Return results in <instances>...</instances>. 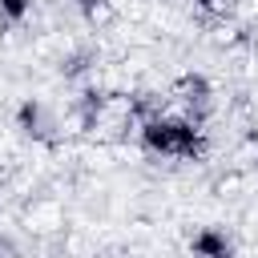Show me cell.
<instances>
[{"label":"cell","instance_id":"6da1fadb","mask_svg":"<svg viewBox=\"0 0 258 258\" xmlns=\"http://www.w3.org/2000/svg\"><path fill=\"white\" fill-rule=\"evenodd\" d=\"M141 149L153 157H173V161H202L210 149V137L202 129V121L194 117H177V113H153L141 121L137 129Z\"/></svg>","mask_w":258,"mask_h":258},{"label":"cell","instance_id":"7a4b0ae2","mask_svg":"<svg viewBox=\"0 0 258 258\" xmlns=\"http://www.w3.org/2000/svg\"><path fill=\"white\" fill-rule=\"evenodd\" d=\"M234 254H238L234 234L222 226H198L189 238V258H234Z\"/></svg>","mask_w":258,"mask_h":258},{"label":"cell","instance_id":"3957f363","mask_svg":"<svg viewBox=\"0 0 258 258\" xmlns=\"http://www.w3.org/2000/svg\"><path fill=\"white\" fill-rule=\"evenodd\" d=\"M16 129H20L24 137H44V133H48V113H44V105H40L36 97H24V101H20V109H16Z\"/></svg>","mask_w":258,"mask_h":258},{"label":"cell","instance_id":"277c9868","mask_svg":"<svg viewBox=\"0 0 258 258\" xmlns=\"http://www.w3.org/2000/svg\"><path fill=\"white\" fill-rule=\"evenodd\" d=\"M181 101L189 105V113L185 117H194V121H202V113H206V105H210V85H206V77H198V73H189L185 81H181Z\"/></svg>","mask_w":258,"mask_h":258},{"label":"cell","instance_id":"5b68a950","mask_svg":"<svg viewBox=\"0 0 258 258\" xmlns=\"http://www.w3.org/2000/svg\"><path fill=\"white\" fill-rule=\"evenodd\" d=\"M28 16H32V0H0V24L16 28V24H24Z\"/></svg>","mask_w":258,"mask_h":258},{"label":"cell","instance_id":"8992f818","mask_svg":"<svg viewBox=\"0 0 258 258\" xmlns=\"http://www.w3.org/2000/svg\"><path fill=\"white\" fill-rule=\"evenodd\" d=\"M73 4H77V12H81L85 20H93V16L105 8V0H73Z\"/></svg>","mask_w":258,"mask_h":258},{"label":"cell","instance_id":"52a82bcc","mask_svg":"<svg viewBox=\"0 0 258 258\" xmlns=\"http://www.w3.org/2000/svg\"><path fill=\"white\" fill-rule=\"evenodd\" d=\"M194 8H202V12H222L226 8V0H189Z\"/></svg>","mask_w":258,"mask_h":258},{"label":"cell","instance_id":"ba28073f","mask_svg":"<svg viewBox=\"0 0 258 258\" xmlns=\"http://www.w3.org/2000/svg\"><path fill=\"white\" fill-rule=\"evenodd\" d=\"M254 165H258V157H254Z\"/></svg>","mask_w":258,"mask_h":258},{"label":"cell","instance_id":"9c48e42d","mask_svg":"<svg viewBox=\"0 0 258 258\" xmlns=\"http://www.w3.org/2000/svg\"><path fill=\"white\" fill-rule=\"evenodd\" d=\"M0 258H4V254H0Z\"/></svg>","mask_w":258,"mask_h":258}]
</instances>
